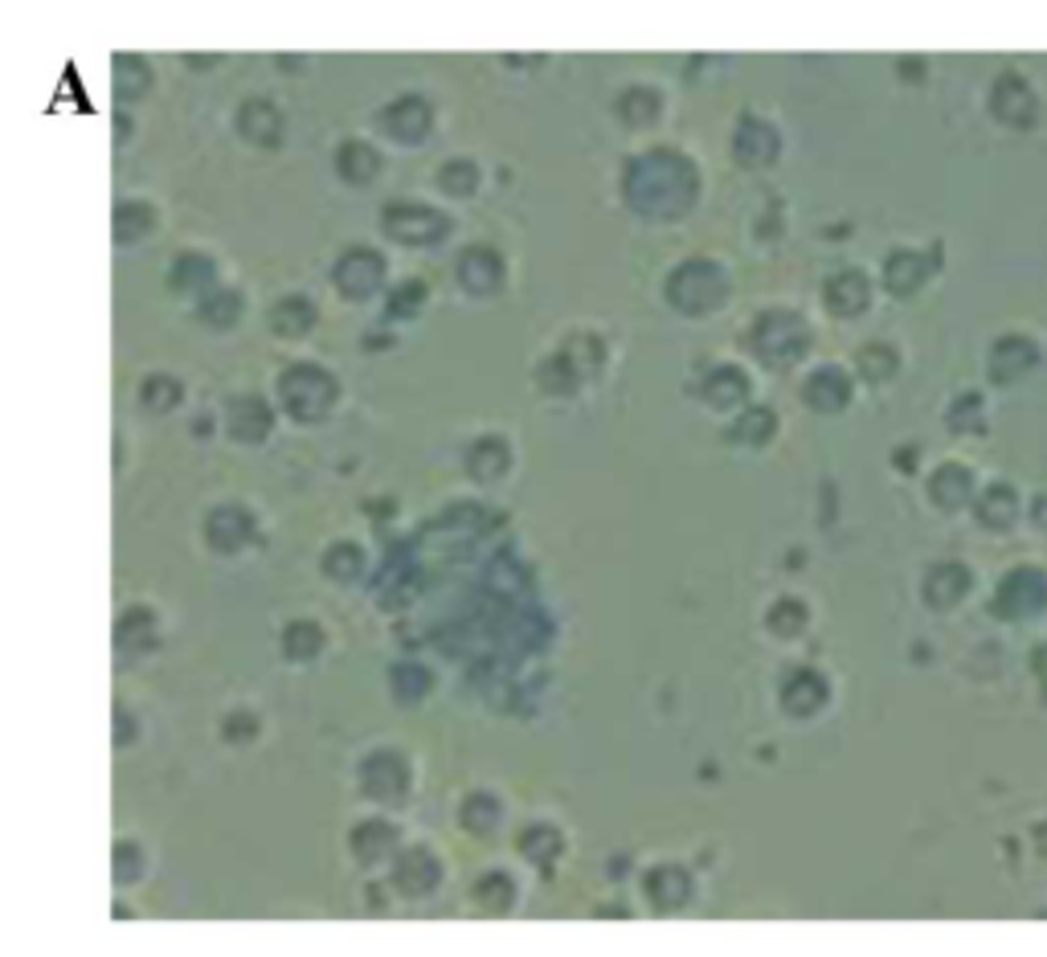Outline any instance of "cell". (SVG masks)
Returning a JSON list of instances; mask_svg holds the SVG:
<instances>
[{
  "label": "cell",
  "mask_w": 1047,
  "mask_h": 957,
  "mask_svg": "<svg viewBox=\"0 0 1047 957\" xmlns=\"http://www.w3.org/2000/svg\"><path fill=\"white\" fill-rule=\"evenodd\" d=\"M810 622V610L802 598H778L773 602V610L766 614V627H770V634H778V639H794V634H802Z\"/></svg>",
  "instance_id": "41"
},
{
  "label": "cell",
  "mask_w": 1047,
  "mask_h": 957,
  "mask_svg": "<svg viewBox=\"0 0 1047 957\" xmlns=\"http://www.w3.org/2000/svg\"><path fill=\"white\" fill-rule=\"evenodd\" d=\"M336 172H340V180H348V185H368V180L381 172L377 148L365 144V139H344L340 151H336Z\"/></svg>",
  "instance_id": "30"
},
{
  "label": "cell",
  "mask_w": 1047,
  "mask_h": 957,
  "mask_svg": "<svg viewBox=\"0 0 1047 957\" xmlns=\"http://www.w3.org/2000/svg\"><path fill=\"white\" fill-rule=\"evenodd\" d=\"M643 888H646V896H651V905L668 908V912H675V908H683L692 900V876L683 868H675V864H663V868L651 871Z\"/></svg>",
  "instance_id": "28"
},
{
  "label": "cell",
  "mask_w": 1047,
  "mask_h": 957,
  "mask_svg": "<svg viewBox=\"0 0 1047 957\" xmlns=\"http://www.w3.org/2000/svg\"><path fill=\"white\" fill-rule=\"evenodd\" d=\"M990 115H995L998 124H1010V127H1031L1035 115H1039V102H1035V90L1027 78L1019 75H998L995 87H990Z\"/></svg>",
  "instance_id": "10"
},
{
  "label": "cell",
  "mask_w": 1047,
  "mask_h": 957,
  "mask_svg": "<svg viewBox=\"0 0 1047 957\" xmlns=\"http://www.w3.org/2000/svg\"><path fill=\"white\" fill-rule=\"evenodd\" d=\"M360 790L373 798V802H402L409 793V766H405L402 753L393 749H377L360 761Z\"/></svg>",
  "instance_id": "7"
},
{
  "label": "cell",
  "mask_w": 1047,
  "mask_h": 957,
  "mask_svg": "<svg viewBox=\"0 0 1047 957\" xmlns=\"http://www.w3.org/2000/svg\"><path fill=\"white\" fill-rule=\"evenodd\" d=\"M312 324H316V307H312V299H304V295H287V299H278L275 307H270V328H275L278 336H287V341L307 336Z\"/></svg>",
  "instance_id": "32"
},
{
  "label": "cell",
  "mask_w": 1047,
  "mask_h": 957,
  "mask_svg": "<svg viewBox=\"0 0 1047 957\" xmlns=\"http://www.w3.org/2000/svg\"><path fill=\"white\" fill-rule=\"evenodd\" d=\"M270 426H275V414L258 393H238V397L226 402V434L234 442H246V446L263 442Z\"/></svg>",
  "instance_id": "13"
},
{
  "label": "cell",
  "mask_w": 1047,
  "mask_h": 957,
  "mask_svg": "<svg viewBox=\"0 0 1047 957\" xmlns=\"http://www.w3.org/2000/svg\"><path fill=\"white\" fill-rule=\"evenodd\" d=\"M782 151V139H778V127L758 119V115H744L737 136H732V156L741 168H766L778 160Z\"/></svg>",
  "instance_id": "12"
},
{
  "label": "cell",
  "mask_w": 1047,
  "mask_h": 957,
  "mask_svg": "<svg viewBox=\"0 0 1047 957\" xmlns=\"http://www.w3.org/2000/svg\"><path fill=\"white\" fill-rule=\"evenodd\" d=\"M856 368H859V377H863V381H871V385H883V381L896 377L900 356H896L892 344H880V341L863 344V348H859V356H856Z\"/></svg>",
  "instance_id": "39"
},
{
  "label": "cell",
  "mask_w": 1047,
  "mask_h": 957,
  "mask_svg": "<svg viewBox=\"0 0 1047 957\" xmlns=\"http://www.w3.org/2000/svg\"><path fill=\"white\" fill-rule=\"evenodd\" d=\"M458 283L471 290V295H495L504 287V258L492 250V246H471L463 258H458Z\"/></svg>",
  "instance_id": "21"
},
{
  "label": "cell",
  "mask_w": 1047,
  "mask_h": 957,
  "mask_svg": "<svg viewBox=\"0 0 1047 957\" xmlns=\"http://www.w3.org/2000/svg\"><path fill=\"white\" fill-rule=\"evenodd\" d=\"M139 405L148 414H172L180 405V381L165 377V373H152V377L139 385Z\"/></svg>",
  "instance_id": "42"
},
{
  "label": "cell",
  "mask_w": 1047,
  "mask_h": 957,
  "mask_svg": "<svg viewBox=\"0 0 1047 957\" xmlns=\"http://www.w3.org/2000/svg\"><path fill=\"white\" fill-rule=\"evenodd\" d=\"M429 124H434V111L429 102H422L417 95H405V99L389 102L381 111V127L389 131L397 144H422L429 136Z\"/></svg>",
  "instance_id": "18"
},
{
  "label": "cell",
  "mask_w": 1047,
  "mask_h": 957,
  "mask_svg": "<svg viewBox=\"0 0 1047 957\" xmlns=\"http://www.w3.org/2000/svg\"><path fill=\"white\" fill-rule=\"evenodd\" d=\"M749 344L758 353L761 365L770 368H790L798 365L810 348V324L798 312H766L749 332Z\"/></svg>",
  "instance_id": "2"
},
{
  "label": "cell",
  "mask_w": 1047,
  "mask_h": 957,
  "mask_svg": "<svg viewBox=\"0 0 1047 957\" xmlns=\"http://www.w3.org/2000/svg\"><path fill=\"white\" fill-rule=\"evenodd\" d=\"M221 732H226V741L246 744V741H254V732H258V717H254V712H246V708H238V712H229V717H226Z\"/></svg>",
  "instance_id": "53"
},
{
  "label": "cell",
  "mask_w": 1047,
  "mask_h": 957,
  "mask_svg": "<svg viewBox=\"0 0 1047 957\" xmlns=\"http://www.w3.org/2000/svg\"><path fill=\"white\" fill-rule=\"evenodd\" d=\"M438 880H442V864L426 847H409V851H402L397 864H393V884H397V892H405V896H429L438 888Z\"/></svg>",
  "instance_id": "17"
},
{
  "label": "cell",
  "mask_w": 1047,
  "mask_h": 957,
  "mask_svg": "<svg viewBox=\"0 0 1047 957\" xmlns=\"http://www.w3.org/2000/svg\"><path fill=\"white\" fill-rule=\"evenodd\" d=\"M668 299H671V307L683 315H708L729 299V278H724V270H720L717 263L692 258V263H680L671 270Z\"/></svg>",
  "instance_id": "3"
},
{
  "label": "cell",
  "mask_w": 1047,
  "mask_h": 957,
  "mask_svg": "<svg viewBox=\"0 0 1047 957\" xmlns=\"http://www.w3.org/2000/svg\"><path fill=\"white\" fill-rule=\"evenodd\" d=\"M324 573H328L332 581L348 585V581H356L365 573V553H360L353 541H336L328 553H324Z\"/></svg>",
  "instance_id": "43"
},
{
  "label": "cell",
  "mask_w": 1047,
  "mask_h": 957,
  "mask_svg": "<svg viewBox=\"0 0 1047 957\" xmlns=\"http://www.w3.org/2000/svg\"><path fill=\"white\" fill-rule=\"evenodd\" d=\"M131 732H136V724H131ZM119 744H127V712H119Z\"/></svg>",
  "instance_id": "57"
},
{
  "label": "cell",
  "mask_w": 1047,
  "mask_h": 957,
  "mask_svg": "<svg viewBox=\"0 0 1047 957\" xmlns=\"http://www.w3.org/2000/svg\"><path fill=\"white\" fill-rule=\"evenodd\" d=\"M115 75V95L119 99H139L144 90L152 87V70H148V62L139 58V53H119L111 66Z\"/></svg>",
  "instance_id": "37"
},
{
  "label": "cell",
  "mask_w": 1047,
  "mask_h": 957,
  "mask_svg": "<svg viewBox=\"0 0 1047 957\" xmlns=\"http://www.w3.org/2000/svg\"><path fill=\"white\" fill-rule=\"evenodd\" d=\"M422 303H426V283H422V278H405V283L393 287L385 312L397 315V319H414V315L422 312Z\"/></svg>",
  "instance_id": "51"
},
{
  "label": "cell",
  "mask_w": 1047,
  "mask_h": 957,
  "mask_svg": "<svg viewBox=\"0 0 1047 957\" xmlns=\"http://www.w3.org/2000/svg\"><path fill=\"white\" fill-rule=\"evenodd\" d=\"M238 131L254 148H278V139H283V115L266 99H250V102H241Z\"/></svg>",
  "instance_id": "23"
},
{
  "label": "cell",
  "mask_w": 1047,
  "mask_h": 957,
  "mask_svg": "<svg viewBox=\"0 0 1047 957\" xmlns=\"http://www.w3.org/2000/svg\"><path fill=\"white\" fill-rule=\"evenodd\" d=\"M949 430L954 434H978V430L986 426V405L978 393H961V397H954V405H949Z\"/></svg>",
  "instance_id": "47"
},
{
  "label": "cell",
  "mask_w": 1047,
  "mask_h": 957,
  "mask_svg": "<svg viewBox=\"0 0 1047 957\" xmlns=\"http://www.w3.org/2000/svg\"><path fill=\"white\" fill-rule=\"evenodd\" d=\"M773 430H778V417H773L770 405H749L729 426L724 438L737 442V446H766V442L773 438Z\"/></svg>",
  "instance_id": "34"
},
{
  "label": "cell",
  "mask_w": 1047,
  "mask_h": 957,
  "mask_svg": "<svg viewBox=\"0 0 1047 957\" xmlns=\"http://www.w3.org/2000/svg\"><path fill=\"white\" fill-rule=\"evenodd\" d=\"M115 634H119V647H131V651H152L160 627H156V614L148 610V605H131V610L119 618Z\"/></svg>",
  "instance_id": "35"
},
{
  "label": "cell",
  "mask_w": 1047,
  "mask_h": 957,
  "mask_svg": "<svg viewBox=\"0 0 1047 957\" xmlns=\"http://www.w3.org/2000/svg\"><path fill=\"white\" fill-rule=\"evenodd\" d=\"M659 111H663V99H659V90H651V87H631L619 99V119L631 127L655 124Z\"/></svg>",
  "instance_id": "40"
},
{
  "label": "cell",
  "mask_w": 1047,
  "mask_h": 957,
  "mask_svg": "<svg viewBox=\"0 0 1047 957\" xmlns=\"http://www.w3.org/2000/svg\"><path fill=\"white\" fill-rule=\"evenodd\" d=\"M397 847V827L385 819H365L360 827H353V856L365 864V868H377L393 856Z\"/></svg>",
  "instance_id": "25"
},
{
  "label": "cell",
  "mask_w": 1047,
  "mask_h": 957,
  "mask_svg": "<svg viewBox=\"0 0 1047 957\" xmlns=\"http://www.w3.org/2000/svg\"><path fill=\"white\" fill-rule=\"evenodd\" d=\"M1031 671H1035V680H1039V688H1044V700H1047V639L1031 651Z\"/></svg>",
  "instance_id": "54"
},
{
  "label": "cell",
  "mask_w": 1047,
  "mask_h": 957,
  "mask_svg": "<svg viewBox=\"0 0 1047 957\" xmlns=\"http://www.w3.org/2000/svg\"><path fill=\"white\" fill-rule=\"evenodd\" d=\"M970 585H974L970 565H961V561H937L921 581V598L929 610H954V605L970 593Z\"/></svg>",
  "instance_id": "14"
},
{
  "label": "cell",
  "mask_w": 1047,
  "mask_h": 957,
  "mask_svg": "<svg viewBox=\"0 0 1047 957\" xmlns=\"http://www.w3.org/2000/svg\"><path fill=\"white\" fill-rule=\"evenodd\" d=\"M937 266H941V246H934V250H896L883 263V287L892 295H917Z\"/></svg>",
  "instance_id": "11"
},
{
  "label": "cell",
  "mask_w": 1047,
  "mask_h": 957,
  "mask_svg": "<svg viewBox=\"0 0 1047 957\" xmlns=\"http://www.w3.org/2000/svg\"><path fill=\"white\" fill-rule=\"evenodd\" d=\"M561 847H565V839H561V831L549 827V822H532L516 839V851L529 859V864H536V868H549V864L561 856Z\"/></svg>",
  "instance_id": "33"
},
{
  "label": "cell",
  "mask_w": 1047,
  "mask_h": 957,
  "mask_svg": "<svg viewBox=\"0 0 1047 957\" xmlns=\"http://www.w3.org/2000/svg\"><path fill=\"white\" fill-rule=\"evenodd\" d=\"M500 815H504V807H500V798L487 790H475L463 798V807H458V822H463V831L467 835H480V839H487V835L500 827Z\"/></svg>",
  "instance_id": "31"
},
{
  "label": "cell",
  "mask_w": 1047,
  "mask_h": 957,
  "mask_svg": "<svg viewBox=\"0 0 1047 957\" xmlns=\"http://www.w3.org/2000/svg\"><path fill=\"white\" fill-rule=\"evenodd\" d=\"M475 185H480V168L471 160H446L438 168V189L451 193V197H471Z\"/></svg>",
  "instance_id": "49"
},
{
  "label": "cell",
  "mask_w": 1047,
  "mask_h": 957,
  "mask_svg": "<svg viewBox=\"0 0 1047 957\" xmlns=\"http://www.w3.org/2000/svg\"><path fill=\"white\" fill-rule=\"evenodd\" d=\"M475 900H480L483 908H495V912H507L512 908V900H516V884H512V876L507 871H487L480 884H475Z\"/></svg>",
  "instance_id": "46"
},
{
  "label": "cell",
  "mask_w": 1047,
  "mask_h": 957,
  "mask_svg": "<svg viewBox=\"0 0 1047 957\" xmlns=\"http://www.w3.org/2000/svg\"><path fill=\"white\" fill-rule=\"evenodd\" d=\"M144 876V856H139L136 843H115V880L127 884V880H139Z\"/></svg>",
  "instance_id": "52"
},
{
  "label": "cell",
  "mask_w": 1047,
  "mask_h": 957,
  "mask_svg": "<svg viewBox=\"0 0 1047 957\" xmlns=\"http://www.w3.org/2000/svg\"><path fill=\"white\" fill-rule=\"evenodd\" d=\"M1035 365H1039V344H1035L1031 336H1023V332H1007V336H998L995 348H990L986 373H990L995 385H1015V381L1027 377Z\"/></svg>",
  "instance_id": "9"
},
{
  "label": "cell",
  "mask_w": 1047,
  "mask_h": 957,
  "mask_svg": "<svg viewBox=\"0 0 1047 957\" xmlns=\"http://www.w3.org/2000/svg\"><path fill=\"white\" fill-rule=\"evenodd\" d=\"M536 381H541L544 393H553V397H569V393L577 389L585 377H581L577 365H573V361H569V356L556 348L553 356H544V361H541V368H536Z\"/></svg>",
  "instance_id": "36"
},
{
  "label": "cell",
  "mask_w": 1047,
  "mask_h": 957,
  "mask_svg": "<svg viewBox=\"0 0 1047 957\" xmlns=\"http://www.w3.org/2000/svg\"><path fill=\"white\" fill-rule=\"evenodd\" d=\"M463 466H467L471 478H480V483H495V478L507 475V466H512V451H507V442L500 438V434H487V438L471 442L467 458H463Z\"/></svg>",
  "instance_id": "27"
},
{
  "label": "cell",
  "mask_w": 1047,
  "mask_h": 957,
  "mask_svg": "<svg viewBox=\"0 0 1047 957\" xmlns=\"http://www.w3.org/2000/svg\"><path fill=\"white\" fill-rule=\"evenodd\" d=\"M929 500L941 512H958L974 500V471L966 463H941L929 478Z\"/></svg>",
  "instance_id": "22"
},
{
  "label": "cell",
  "mask_w": 1047,
  "mask_h": 957,
  "mask_svg": "<svg viewBox=\"0 0 1047 957\" xmlns=\"http://www.w3.org/2000/svg\"><path fill=\"white\" fill-rule=\"evenodd\" d=\"M152 205L148 201H124L115 209V241H139L148 229H152Z\"/></svg>",
  "instance_id": "45"
},
{
  "label": "cell",
  "mask_w": 1047,
  "mask_h": 957,
  "mask_svg": "<svg viewBox=\"0 0 1047 957\" xmlns=\"http://www.w3.org/2000/svg\"><path fill=\"white\" fill-rule=\"evenodd\" d=\"M332 283L344 299H368L373 290L385 283V258L368 246H353L348 254H340V263L332 270Z\"/></svg>",
  "instance_id": "8"
},
{
  "label": "cell",
  "mask_w": 1047,
  "mask_h": 957,
  "mask_svg": "<svg viewBox=\"0 0 1047 957\" xmlns=\"http://www.w3.org/2000/svg\"><path fill=\"white\" fill-rule=\"evenodd\" d=\"M974 516H978V524H982V529L1007 532L1010 524L1019 520V495H1015V487H1010V483H990V487L978 495Z\"/></svg>",
  "instance_id": "26"
},
{
  "label": "cell",
  "mask_w": 1047,
  "mask_h": 957,
  "mask_svg": "<svg viewBox=\"0 0 1047 957\" xmlns=\"http://www.w3.org/2000/svg\"><path fill=\"white\" fill-rule=\"evenodd\" d=\"M1047 610V573L1039 565H1015L995 585L990 614L1002 622H1031Z\"/></svg>",
  "instance_id": "5"
},
{
  "label": "cell",
  "mask_w": 1047,
  "mask_h": 957,
  "mask_svg": "<svg viewBox=\"0 0 1047 957\" xmlns=\"http://www.w3.org/2000/svg\"><path fill=\"white\" fill-rule=\"evenodd\" d=\"M802 402L814 410V414H843L847 402H851V377L847 368L839 365H822L814 368L802 385Z\"/></svg>",
  "instance_id": "16"
},
{
  "label": "cell",
  "mask_w": 1047,
  "mask_h": 957,
  "mask_svg": "<svg viewBox=\"0 0 1047 957\" xmlns=\"http://www.w3.org/2000/svg\"><path fill=\"white\" fill-rule=\"evenodd\" d=\"M1031 843H1035V851H1039V856H1047V822H1039V827H1035Z\"/></svg>",
  "instance_id": "56"
},
{
  "label": "cell",
  "mask_w": 1047,
  "mask_h": 957,
  "mask_svg": "<svg viewBox=\"0 0 1047 957\" xmlns=\"http://www.w3.org/2000/svg\"><path fill=\"white\" fill-rule=\"evenodd\" d=\"M168 283L180 290V295H214V283H217V266H214V258L209 254H201V250H189V254H180L177 263H172V275H168Z\"/></svg>",
  "instance_id": "24"
},
{
  "label": "cell",
  "mask_w": 1047,
  "mask_h": 957,
  "mask_svg": "<svg viewBox=\"0 0 1047 957\" xmlns=\"http://www.w3.org/2000/svg\"><path fill=\"white\" fill-rule=\"evenodd\" d=\"M278 397H283V410L295 422H319L332 410V402H336V377H332L328 368L312 365V361L290 365L278 377Z\"/></svg>",
  "instance_id": "4"
},
{
  "label": "cell",
  "mask_w": 1047,
  "mask_h": 957,
  "mask_svg": "<svg viewBox=\"0 0 1047 957\" xmlns=\"http://www.w3.org/2000/svg\"><path fill=\"white\" fill-rule=\"evenodd\" d=\"M561 353H565L569 361L577 365L581 377H593V373L602 368V356H606V353H602V341H597V336H590V332H577V336H573V341H569Z\"/></svg>",
  "instance_id": "50"
},
{
  "label": "cell",
  "mask_w": 1047,
  "mask_h": 957,
  "mask_svg": "<svg viewBox=\"0 0 1047 957\" xmlns=\"http://www.w3.org/2000/svg\"><path fill=\"white\" fill-rule=\"evenodd\" d=\"M319 651H324V630H319L316 622L299 618V622H290V627L283 630V655H287L290 663H307V659H316Z\"/></svg>",
  "instance_id": "38"
},
{
  "label": "cell",
  "mask_w": 1047,
  "mask_h": 957,
  "mask_svg": "<svg viewBox=\"0 0 1047 957\" xmlns=\"http://www.w3.org/2000/svg\"><path fill=\"white\" fill-rule=\"evenodd\" d=\"M749 397V377L737 365H720L704 377V402L712 410H737Z\"/></svg>",
  "instance_id": "29"
},
{
  "label": "cell",
  "mask_w": 1047,
  "mask_h": 957,
  "mask_svg": "<svg viewBox=\"0 0 1047 957\" xmlns=\"http://www.w3.org/2000/svg\"><path fill=\"white\" fill-rule=\"evenodd\" d=\"M822 303H827V312L839 315V319H856V315L868 312L871 303V283L863 270H839V275L827 283V290H822Z\"/></svg>",
  "instance_id": "20"
},
{
  "label": "cell",
  "mask_w": 1047,
  "mask_h": 957,
  "mask_svg": "<svg viewBox=\"0 0 1047 957\" xmlns=\"http://www.w3.org/2000/svg\"><path fill=\"white\" fill-rule=\"evenodd\" d=\"M695 165L671 148H655L626 168V201L651 221H675L695 201Z\"/></svg>",
  "instance_id": "1"
},
{
  "label": "cell",
  "mask_w": 1047,
  "mask_h": 957,
  "mask_svg": "<svg viewBox=\"0 0 1047 957\" xmlns=\"http://www.w3.org/2000/svg\"><path fill=\"white\" fill-rule=\"evenodd\" d=\"M827 700H831V688L822 680V671L814 668L790 671V680L782 683V708L790 717H814L827 708Z\"/></svg>",
  "instance_id": "19"
},
{
  "label": "cell",
  "mask_w": 1047,
  "mask_h": 957,
  "mask_svg": "<svg viewBox=\"0 0 1047 957\" xmlns=\"http://www.w3.org/2000/svg\"><path fill=\"white\" fill-rule=\"evenodd\" d=\"M250 536H254V516L241 504L214 507L209 520H205V541H209L214 553H238V549L250 544Z\"/></svg>",
  "instance_id": "15"
},
{
  "label": "cell",
  "mask_w": 1047,
  "mask_h": 957,
  "mask_svg": "<svg viewBox=\"0 0 1047 957\" xmlns=\"http://www.w3.org/2000/svg\"><path fill=\"white\" fill-rule=\"evenodd\" d=\"M429 671L417 668V663H397V668L389 671V692L397 704H417L422 695L429 692Z\"/></svg>",
  "instance_id": "44"
},
{
  "label": "cell",
  "mask_w": 1047,
  "mask_h": 957,
  "mask_svg": "<svg viewBox=\"0 0 1047 957\" xmlns=\"http://www.w3.org/2000/svg\"><path fill=\"white\" fill-rule=\"evenodd\" d=\"M381 229H385V238L402 241V246H434V241L446 238L451 221H446V214L434 209V205L393 201V205H385V214H381Z\"/></svg>",
  "instance_id": "6"
},
{
  "label": "cell",
  "mask_w": 1047,
  "mask_h": 957,
  "mask_svg": "<svg viewBox=\"0 0 1047 957\" xmlns=\"http://www.w3.org/2000/svg\"><path fill=\"white\" fill-rule=\"evenodd\" d=\"M1031 524L1047 532V495H1035L1031 500Z\"/></svg>",
  "instance_id": "55"
},
{
  "label": "cell",
  "mask_w": 1047,
  "mask_h": 957,
  "mask_svg": "<svg viewBox=\"0 0 1047 957\" xmlns=\"http://www.w3.org/2000/svg\"><path fill=\"white\" fill-rule=\"evenodd\" d=\"M241 315V295L238 290H214L209 299H201V319L209 328H234Z\"/></svg>",
  "instance_id": "48"
}]
</instances>
